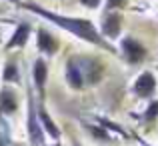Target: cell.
Listing matches in <instances>:
<instances>
[{"mask_svg":"<svg viewBox=\"0 0 158 146\" xmlns=\"http://www.w3.org/2000/svg\"><path fill=\"white\" fill-rule=\"evenodd\" d=\"M56 40L52 38L50 34H48L46 30H38V48L40 50H44V52H48V54H52V52H56Z\"/></svg>","mask_w":158,"mask_h":146,"instance_id":"8fae6325","label":"cell"},{"mask_svg":"<svg viewBox=\"0 0 158 146\" xmlns=\"http://www.w3.org/2000/svg\"><path fill=\"white\" fill-rule=\"evenodd\" d=\"M10 2H18V0H10Z\"/></svg>","mask_w":158,"mask_h":146,"instance_id":"44dd1931","label":"cell"},{"mask_svg":"<svg viewBox=\"0 0 158 146\" xmlns=\"http://www.w3.org/2000/svg\"><path fill=\"white\" fill-rule=\"evenodd\" d=\"M122 52L128 64H136L144 58V46L140 42H136L134 38H124L122 40Z\"/></svg>","mask_w":158,"mask_h":146,"instance_id":"3957f363","label":"cell"},{"mask_svg":"<svg viewBox=\"0 0 158 146\" xmlns=\"http://www.w3.org/2000/svg\"><path fill=\"white\" fill-rule=\"evenodd\" d=\"M102 32L108 36V38H116L120 34V16L118 14H108L104 20V26H102Z\"/></svg>","mask_w":158,"mask_h":146,"instance_id":"9c48e42d","label":"cell"},{"mask_svg":"<svg viewBox=\"0 0 158 146\" xmlns=\"http://www.w3.org/2000/svg\"><path fill=\"white\" fill-rule=\"evenodd\" d=\"M140 144H142V146H150V144L146 142V140H140Z\"/></svg>","mask_w":158,"mask_h":146,"instance_id":"ffe728a7","label":"cell"},{"mask_svg":"<svg viewBox=\"0 0 158 146\" xmlns=\"http://www.w3.org/2000/svg\"><path fill=\"white\" fill-rule=\"evenodd\" d=\"M74 146H80V144H76V142H74Z\"/></svg>","mask_w":158,"mask_h":146,"instance_id":"7402d4cb","label":"cell"},{"mask_svg":"<svg viewBox=\"0 0 158 146\" xmlns=\"http://www.w3.org/2000/svg\"><path fill=\"white\" fill-rule=\"evenodd\" d=\"M28 36H30V26L28 24H18V28L14 30L12 38L8 40V48H20L26 44Z\"/></svg>","mask_w":158,"mask_h":146,"instance_id":"ba28073f","label":"cell"},{"mask_svg":"<svg viewBox=\"0 0 158 146\" xmlns=\"http://www.w3.org/2000/svg\"><path fill=\"white\" fill-rule=\"evenodd\" d=\"M154 88H156V80L150 72H142L134 84V90H136L138 96H150L154 92Z\"/></svg>","mask_w":158,"mask_h":146,"instance_id":"277c9868","label":"cell"},{"mask_svg":"<svg viewBox=\"0 0 158 146\" xmlns=\"http://www.w3.org/2000/svg\"><path fill=\"white\" fill-rule=\"evenodd\" d=\"M158 116V102H152L148 106V112H146V120H154Z\"/></svg>","mask_w":158,"mask_h":146,"instance_id":"9a60e30c","label":"cell"},{"mask_svg":"<svg viewBox=\"0 0 158 146\" xmlns=\"http://www.w3.org/2000/svg\"><path fill=\"white\" fill-rule=\"evenodd\" d=\"M46 74H48V68L44 64V60H36L34 62V84L40 92H44V82H46Z\"/></svg>","mask_w":158,"mask_h":146,"instance_id":"30bf717a","label":"cell"},{"mask_svg":"<svg viewBox=\"0 0 158 146\" xmlns=\"http://www.w3.org/2000/svg\"><path fill=\"white\" fill-rule=\"evenodd\" d=\"M16 108H18V102H16L14 92H10L8 88H2L0 90V114H12V112H16Z\"/></svg>","mask_w":158,"mask_h":146,"instance_id":"8992f818","label":"cell"},{"mask_svg":"<svg viewBox=\"0 0 158 146\" xmlns=\"http://www.w3.org/2000/svg\"><path fill=\"white\" fill-rule=\"evenodd\" d=\"M24 8H28V10L40 14L42 18H46V20H50V22L58 24V26H62L64 30H68L70 34H76L78 38L86 40V42H92V44H98V46H104L100 34L96 32V28H94V24L90 22V20H86V18H68V16L54 14V12H50V10L40 8L38 4H34V2H26V4H24Z\"/></svg>","mask_w":158,"mask_h":146,"instance_id":"6da1fadb","label":"cell"},{"mask_svg":"<svg viewBox=\"0 0 158 146\" xmlns=\"http://www.w3.org/2000/svg\"><path fill=\"white\" fill-rule=\"evenodd\" d=\"M82 4H84L86 8H98V4H100V0H80Z\"/></svg>","mask_w":158,"mask_h":146,"instance_id":"e0dca14e","label":"cell"},{"mask_svg":"<svg viewBox=\"0 0 158 146\" xmlns=\"http://www.w3.org/2000/svg\"><path fill=\"white\" fill-rule=\"evenodd\" d=\"M80 66L82 78H86L88 82H98L102 76V66L98 64L96 60H86V62H78Z\"/></svg>","mask_w":158,"mask_h":146,"instance_id":"5b68a950","label":"cell"},{"mask_svg":"<svg viewBox=\"0 0 158 146\" xmlns=\"http://www.w3.org/2000/svg\"><path fill=\"white\" fill-rule=\"evenodd\" d=\"M66 78H68V84L72 88H80L84 78H82V72H80V66H78L76 60H68L66 64Z\"/></svg>","mask_w":158,"mask_h":146,"instance_id":"52a82bcc","label":"cell"},{"mask_svg":"<svg viewBox=\"0 0 158 146\" xmlns=\"http://www.w3.org/2000/svg\"><path fill=\"white\" fill-rule=\"evenodd\" d=\"M114 6H124V0H108V8H114Z\"/></svg>","mask_w":158,"mask_h":146,"instance_id":"d6986e66","label":"cell"},{"mask_svg":"<svg viewBox=\"0 0 158 146\" xmlns=\"http://www.w3.org/2000/svg\"><path fill=\"white\" fill-rule=\"evenodd\" d=\"M90 132H92L96 138H106V136H108V134H104L102 130H98V126H90Z\"/></svg>","mask_w":158,"mask_h":146,"instance_id":"ac0fdd59","label":"cell"},{"mask_svg":"<svg viewBox=\"0 0 158 146\" xmlns=\"http://www.w3.org/2000/svg\"><path fill=\"white\" fill-rule=\"evenodd\" d=\"M4 80L6 82H18V68H16V64H8L4 68Z\"/></svg>","mask_w":158,"mask_h":146,"instance_id":"4fadbf2b","label":"cell"},{"mask_svg":"<svg viewBox=\"0 0 158 146\" xmlns=\"http://www.w3.org/2000/svg\"><path fill=\"white\" fill-rule=\"evenodd\" d=\"M100 122H102V124H104V126H106V128H110V130H114V132H118V134H122V136H126V132H124V130H122V128H118V126H116V124H112V122H108V120H100Z\"/></svg>","mask_w":158,"mask_h":146,"instance_id":"2e32d148","label":"cell"},{"mask_svg":"<svg viewBox=\"0 0 158 146\" xmlns=\"http://www.w3.org/2000/svg\"><path fill=\"white\" fill-rule=\"evenodd\" d=\"M38 118H40V122L44 124V130H46L48 134L52 136V138H58V136H60V132H58L56 124L52 122V118L48 116V112L44 110V106H42V108H38Z\"/></svg>","mask_w":158,"mask_h":146,"instance_id":"7c38bea8","label":"cell"},{"mask_svg":"<svg viewBox=\"0 0 158 146\" xmlns=\"http://www.w3.org/2000/svg\"><path fill=\"white\" fill-rule=\"evenodd\" d=\"M28 136H30L32 144L42 142V128L38 126V120H36V108L30 92H28Z\"/></svg>","mask_w":158,"mask_h":146,"instance_id":"7a4b0ae2","label":"cell"},{"mask_svg":"<svg viewBox=\"0 0 158 146\" xmlns=\"http://www.w3.org/2000/svg\"><path fill=\"white\" fill-rule=\"evenodd\" d=\"M0 146H8V124L0 114Z\"/></svg>","mask_w":158,"mask_h":146,"instance_id":"5bb4252c","label":"cell"}]
</instances>
